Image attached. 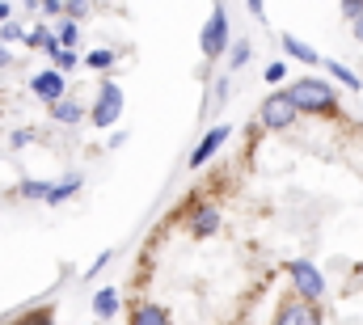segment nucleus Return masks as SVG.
<instances>
[{
	"label": "nucleus",
	"instance_id": "f257e3e1",
	"mask_svg": "<svg viewBox=\"0 0 363 325\" xmlns=\"http://www.w3.org/2000/svg\"><path fill=\"white\" fill-rule=\"evenodd\" d=\"M287 97L296 101V110H313V114H330L334 110V89L325 81H296L287 89Z\"/></svg>",
	"mask_w": 363,
	"mask_h": 325
},
{
	"label": "nucleus",
	"instance_id": "5701e85b",
	"mask_svg": "<svg viewBox=\"0 0 363 325\" xmlns=\"http://www.w3.org/2000/svg\"><path fill=\"white\" fill-rule=\"evenodd\" d=\"M30 325H51V317H34Z\"/></svg>",
	"mask_w": 363,
	"mask_h": 325
},
{
	"label": "nucleus",
	"instance_id": "f3484780",
	"mask_svg": "<svg viewBox=\"0 0 363 325\" xmlns=\"http://www.w3.org/2000/svg\"><path fill=\"white\" fill-rule=\"evenodd\" d=\"M47 190H51V182H21V194H30V199H47Z\"/></svg>",
	"mask_w": 363,
	"mask_h": 325
},
{
	"label": "nucleus",
	"instance_id": "ddd939ff",
	"mask_svg": "<svg viewBox=\"0 0 363 325\" xmlns=\"http://www.w3.org/2000/svg\"><path fill=\"white\" fill-rule=\"evenodd\" d=\"M51 114H55L60 123H81V101H60Z\"/></svg>",
	"mask_w": 363,
	"mask_h": 325
},
{
	"label": "nucleus",
	"instance_id": "f8f14e48",
	"mask_svg": "<svg viewBox=\"0 0 363 325\" xmlns=\"http://www.w3.org/2000/svg\"><path fill=\"white\" fill-rule=\"evenodd\" d=\"M81 190V177L72 173V177H64V182H51V190H47V203H64L68 194H77Z\"/></svg>",
	"mask_w": 363,
	"mask_h": 325
},
{
	"label": "nucleus",
	"instance_id": "7ed1b4c3",
	"mask_svg": "<svg viewBox=\"0 0 363 325\" xmlns=\"http://www.w3.org/2000/svg\"><path fill=\"white\" fill-rule=\"evenodd\" d=\"M296 114H300V110H296V101H291L287 93H274V97H267V101H262V123H267L271 131L291 127V123H296Z\"/></svg>",
	"mask_w": 363,
	"mask_h": 325
},
{
	"label": "nucleus",
	"instance_id": "2eb2a0df",
	"mask_svg": "<svg viewBox=\"0 0 363 325\" xmlns=\"http://www.w3.org/2000/svg\"><path fill=\"white\" fill-rule=\"evenodd\" d=\"M325 68H330V77H338L347 89H359V77H355L351 68H342V64H325Z\"/></svg>",
	"mask_w": 363,
	"mask_h": 325
},
{
	"label": "nucleus",
	"instance_id": "4468645a",
	"mask_svg": "<svg viewBox=\"0 0 363 325\" xmlns=\"http://www.w3.org/2000/svg\"><path fill=\"white\" fill-rule=\"evenodd\" d=\"M283 47H287L296 60H304V64H321V60H317V51H308V47H304V43H296V38H283Z\"/></svg>",
	"mask_w": 363,
	"mask_h": 325
},
{
	"label": "nucleus",
	"instance_id": "1a4fd4ad",
	"mask_svg": "<svg viewBox=\"0 0 363 325\" xmlns=\"http://www.w3.org/2000/svg\"><path fill=\"white\" fill-rule=\"evenodd\" d=\"M190 228H194V237H211V233L220 228V211H216V207H199V211L190 216Z\"/></svg>",
	"mask_w": 363,
	"mask_h": 325
},
{
	"label": "nucleus",
	"instance_id": "a211bd4d",
	"mask_svg": "<svg viewBox=\"0 0 363 325\" xmlns=\"http://www.w3.org/2000/svg\"><path fill=\"white\" fill-rule=\"evenodd\" d=\"M110 64H114V55H110V51H93V55H89V68H110Z\"/></svg>",
	"mask_w": 363,
	"mask_h": 325
},
{
	"label": "nucleus",
	"instance_id": "423d86ee",
	"mask_svg": "<svg viewBox=\"0 0 363 325\" xmlns=\"http://www.w3.org/2000/svg\"><path fill=\"white\" fill-rule=\"evenodd\" d=\"M279 325H321V313L313 304H304V300H291V304H283Z\"/></svg>",
	"mask_w": 363,
	"mask_h": 325
},
{
	"label": "nucleus",
	"instance_id": "9b49d317",
	"mask_svg": "<svg viewBox=\"0 0 363 325\" xmlns=\"http://www.w3.org/2000/svg\"><path fill=\"white\" fill-rule=\"evenodd\" d=\"M93 313H97L101 321L114 317V313H118V292H114V287H101V292L93 296Z\"/></svg>",
	"mask_w": 363,
	"mask_h": 325
},
{
	"label": "nucleus",
	"instance_id": "9d476101",
	"mask_svg": "<svg viewBox=\"0 0 363 325\" xmlns=\"http://www.w3.org/2000/svg\"><path fill=\"white\" fill-rule=\"evenodd\" d=\"M131 325H169V313H165L161 304H148V300H144V304L131 313Z\"/></svg>",
	"mask_w": 363,
	"mask_h": 325
},
{
	"label": "nucleus",
	"instance_id": "20e7f679",
	"mask_svg": "<svg viewBox=\"0 0 363 325\" xmlns=\"http://www.w3.org/2000/svg\"><path fill=\"white\" fill-rule=\"evenodd\" d=\"M224 47H228V17H224V9H216L203 30V55L216 60V55H224Z\"/></svg>",
	"mask_w": 363,
	"mask_h": 325
},
{
	"label": "nucleus",
	"instance_id": "6ab92c4d",
	"mask_svg": "<svg viewBox=\"0 0 363 325\" xmlns=\"http://www.w3.org/2000/svg\"><path fill=\"white\" fill-rule=\"evenodd\" d=\"M245 60H250V43H237V47H233V68H241Z\"/></svg>",
	"mask_w": 363,
	"mask_h": 325
},
{
	"label": "nucleus",
	"instance_id": "b1692460",
	"mask_svg": "<svg viewBox=\"0 0 363 325\" xmlns=\"http://www.w3.org/2000/svg\"><path fill=\"white\" fill-rule=\"evenodd\" d=\"M4 17H9V4H0V21H4Z\"/></svg>",
	"mask_w": 363,
	"mask_h": 325
},
{
	"label": "nucleus",
	"instance_id": "6e6552de",
	"mask_svg": "<svg viewBox=\"0 0 363 325\" xmlns=\"http://www.w3.org/2000/svg\"><path fill=\"white\" fill-rule=\"evenodd\" d=\"M30 84H34V93H38V97L55 101V106L64 101V77H60V72H38Z\"/></svg>",
	"mask_w": 363,
	"mask_h": 325
},
{
	"label": "nucleus",
	"instance_id": "0eeeda50",
	"mask_svg": "<svg viewBox=\"0 0 363 325\" xmlns=\"http://www.w3.org/2000/svg\"><path fill=\"white\" fill-rule=\"evenodd\" d=\"M228 131H233V127H216V131H207V136H203V144L190 153V169H199V165H207V157H216V148L228 140Z\"/></svg>",
	"mask_w": 363,
	"mask_h": 325
},
{
	"label": "nucleus",
	"instance_id": "aec40b11",
	"mask_svg": "<svg viewBox=\"0 0 363 325\" xmlns=\"http://www.w3.org/2000/svg\"><path fill=\"white\" fill-rule=\"evenodd\" d=\"M283 72H287V64H271V68H267V81H283Z\"/></svg>",
	"mask_w": 363,
	"mask_h": 325
},
{
	"label": "nucleus",
	"instance_id": "dca6fc26",
	"mask_svg": "<svg viewBox=\"0 0 363 325\" xmlns=\"http://www.w3.org/2000/svg\"><path fill=\"white\" fill-rule=\"evenodd\" d=\"M77 38H81V26H77V21H64V26H60V43H64V51H68Z\"/></svg>",
	"mask_w": 363,
	"mask_h": 325
},
{
	"label": "nucleus",
	"instance_id": "4be33fe9",
	"mask_svg": "<svg viewBox=\"0 0 363 325\" xmlns=\"http://www.w3.org/2000/svg\"><path fill=\"white\" fill-rule=\"evenodd\" d=\"M0 38H4V43H13V38H21V30H17V26H4V30H0Z\"/></svg>",
	"mask_w": 363,
	"mask_h": 325
},
{
	"label": "nucleus",
	"instance_id": "412c9836",
	"mask_svg": "<svg viewBox=\"0 0 363 325\" xmlns=\"http://www.w3.org/2000/svg\"><path fill=\"white\" fill-rule=\"evenodd\" d=\"M55 64H60V68H72V64H77V55H72V51H55Z\"/></svg>",
	"mask_w": 363,
	"mask_h": 325
},
{
	"label": "nucleus",
	"instance_id": "39448f33",
	"mask_svg": "<svg viewBox=\"0 0 363 325\" xmlns=\"http://www.w3.org/2000/svg\"><path fill=\"white\" fill-rule=\"evenodd\" d=\"M118 110H123V93H118L114 84H101V97H97V106H93V123H97V127H110V123L118 119Z\"/></svg>",
	"mask_w": 363,
	"mask_h": 325
},
{
	"label": "nucleus",
	"instance_id": "f03ea898",
	"mask_svg": "<svg viewBox=\"0 0 363 325\" xmlns=\"http://www.w3.org/2000/svg\"><path fill=\"white\" fill-rule=\"evenodd\" d=\"M287 275H291V287H296V296H300L304 304L325 296V279H321V270H317L313 262H291Z\"/></svg>",
	"mask_w": 363,
	"mask_h": 325
}]
</instances>
